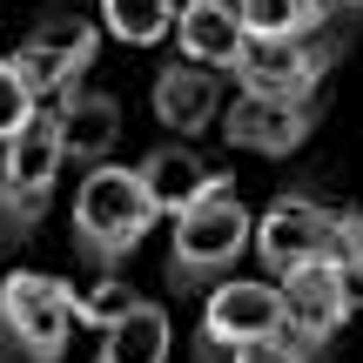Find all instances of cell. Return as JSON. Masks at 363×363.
<instances>
[{
	"label": "cell",
	"mask_w": 363,
	"mask_h": 363,
	"mask_svg": "<svg viewBox=\"0 0 363 363\" xmlns=\"http://www.w3.org/2000/svg\"><path fill=\"white\" fill-rule=\"evenodd\" d=\"M155 229V208H148L142 182L128 162H101V169H81L74 208H67V235H74V256L88 269L115 276L121 262H135L142 235Z\"/></svg>",
	"instance_id": "6da1fadb"
},
{
	"label": "cell",
	"mask_w": 363,
	"mask_h": 363,
	"mask_svg": "<svg viewBox=\"0 0 363 363\" xmlns=\"http://www.w3.org/2000/svg\"><path fill=\"white\" fill-rule=\"evenodd\" d=\"M249 229H256V216H249L242 195H235V175L222 169L216 189L169 222V289L175 296L216 289L222 276L249 256Z\"/></svg>",
	"instance_id": "7a4b0ae2"
},
{
	"label": "cell",
	"mask_w": 363,
	"mask_h": 363,
	"mask_svg": "<svg viewBox=\"0 0 363 363\" xmlns=\"http://www.w3.org/2000/svg\"><path fill=\"white\" fill-rule=\"evenodd\" d=\"M74 343V283L48 269L0 276V363H61Z\"/></svg>",
	"instance_id": "3957f363"
},
{
	"label": "cell",
	"mask_w": 363,
	"mask_h": 363,
	"mask_svg": "<svg viewBox=\"0 0 363 363\" xmlns=\"http://www.w3.org/2000/svg\"><path fill=\"white\" fill-rule=\"evenodd\" d=\"M343 229H350V208H330V202H316V195H276L256 216V229H249V249H256L262 276L283 283L303 262L343 256Z\"/></svg>",
	"instance_id": "277c9868"
},
{
	"label": "cell",
	"mask_w": 363,
	"mask_h": 363,
	"mask_svg": "<svg viewBox=\"0 0 363 363\" xmlns=\"http://www.w3.org/2000/svg\"><path fill=\"white\" fill-rule=\"evenodd\" d=\"M7 61H13V74L27 81L34 108H54L61 94L88 88L94 61H101V27L81 21V13H48V21H40Z\"/></svg>",
	"instance_id": "5b68a950"
},
{
	"label": "cell",
	"mask_w": 363,
	"mask_h": 363,
	"mask_svg": "<svg viewBox=\"0 0 363 363\" xmlns=\"http://www.w3.org/2000/svg\"><path fill=\"white\" fill-rule=\"evenodd\" d=\"M61 148H54L48 115L21 135V142L0 148V256L21 249L27 235L40 229V216L54 208V182H61Z\"/></svg>",
	"instance_id": "8992f818"
},
{
	"label": "cell",
	"mask_w": 363,
	"mask_h": 363,
	"mask_svg": "<svg viewBox=\"0 0 363 363\" xmlns=\"http://www.w3.org/2000/svg\"><path fill=\"white\" fill-rule=\"evenodd\" d=\"M283 330V296L269 276H222L195 316V363H229L242 343Z\"/></svg>",
	"instance_id": "52a82bcc"
},
{
	"label": "cell",
	"mask_w": 363,
	"mask_h": 363,
	"mask_svg": "<svg viewBox=\"0 0 363 363\" xmlns=\"http://www.w3.org/2000/svg\"><path fill=\"white\" fill-rule=\"evenodd\" d=\"M343 61V40H249L242 61L229 67L235 94H262V101H316L330 67Z\"/></svg>",
	"instance_id": "ba28073f"
},
{
	"label": "cell",
	"mask_w": 363,
	"mask_h": 363,
	"mask_svg": "<svg viewBox=\"0 0 363 363\" xmlns=\"http://www.w3.org/2000/svg\"><path fill=\"white\" fill-rule=\"evenodd\" d=\"M276 296H283V330L303 343V350L323 357V343L357 316V276L343 269V256L303 262V269H289L283 283H276Z\"/></svg>",
	"instance_id": "9c48e42d"
},
{
	"label": "cell",
	"mask_w": 363,
	"mask_h": 363,
	"mask_svg": "<svg viewBox=\"0 0 363 363\" xmlns=\"http://www.w3.org/2000/svg\"><path fill=\"white\" fill-rule=\"evenodd\" d=\"M323 121V101H262V94H235L222 101V142L242 155H296Z\"/></svg>",
	"instance_id": "30bf717a"
},
{
	"label": "cell",
	"mask_w": 363,
	"mask_h": 363,
	"mask_svg": "<svg viewBox=\"0 0 363 363\" xmlns=\"http://www.w3.org/2000/svg\"><path fill=\"white\" fill-rule=\"evenodd\" d=\"M54 128V148H61V162H81V169H101V162H115V142H121V101L101 88H74L61 94L54 108H40Z\"/></svg>",
	"instance_id": "8fae6325"
},
{
	"label": "cell",
	"mask_w": 363,
	"mask_h": 363,
	"mask_svg": "<svg viewBox=\"0 0 363 363\" xmlns=\"http://www.w3.org/2000/svg\"><path fill=\"white\" fill-rule=\"evenodd\" d=\"M148 108H155L162 128H175L189 142V135L222 121V74H208L195 61H162L155 81H148Z\"/></svg>",
	"instance_id": "7c38bea8"
},
{
	"label": "cell",
	"mask_w": 363,
	"mask_h": 363,
	"mask_svg": "<svg viewBox=\"0 0 363 363\" xmlns=\"http://www.w3.org/2000/svg\"><path fill=\"white\" fill-rule=\"evenodd\" d=\"M128 169H135V182H142V195H148V208H155V222H162V216L175 222L182 208L202 202V195L216 189V175H222V169H208L189 142H155L142 162H128Z\"/></svg>",
	"instance_id": "4fadbf2b"
},
{
	"label": "cell",
	"mask_w": 363,
	"mask_h": 363,
	"mask_svg": "<svg viewBox=\"0 0 363 363\" xmlns=\"http://www.w3.org/2000/svg\"><path fill=\"white\" fill-rule=\"evenodd\" d=\"M175 48H182V61L208 67V74H229L249 48L242 21H235V0H195V7H182L175 13Z\"/></svg>",
	"instance_id": "5bb4252c"
},
{
	"label": "cell",
	"mask_w": 363,
	"mask_h": 363,
	"mask_svg": "<svg viewBox=\"0 0 363 363\" xmlns=\"http://www.w3.org/2000/svg\"><path fill=\"white\" fill-rule=\"evenodd\" d=\"M169 350H175V330L155 296H142L115 330L94 337V363H169Z\"/></svg>",
	"instance_id": "9a60e30c"
},
{
	"label": "cell",
	"mask_w": 363,
	"mask_h": 363,
	"mask_svg": "<svg viewBox=\"0 0 363 363\" xmlns=\"http://www.w3.org/2000/svg\"><path fill=\"white\" fill-rule=\"evenodd\" d=\"M235 21L249 40H310L323 34V0H235Z\"/></svg>",
	"instance_id": "2e32d148"
},
{
	"label": "cell",
	"mask_w": 363,
	"mask_h": 363,
	"mask_svg": "<svg viewBox=\"0 0 363 363\" xmlns=\"http://www.w3.org/2000/svg\"><path fill=\"white\" fill-rule=\"evenodd\" d=\"M101 40L115 34L121 48H155L162 34H175V7L169 0H101Z\"/></svg>",
	"instance_id": "e0dca14e"
},
{
	"label": "cell",
	"mask_w": 363,
	"mask_h": 363,
	"mask_svg": "<svg viewBox=\"0 0 363 363\" xmlns=\"http://www.w3.org/2000/svg\"><path fill=\"white\" fill-rule=\"evenodd\" d=\"M142 303V289H128L121 276H101V283H88V289H74V330H115L121 316Z\"/></svg>",
	"instance_id": "ac0fdd59"
},
{
	"label": "cell",
	"mask_w": 363,
	"mask_h": 363,
	"mask_svg": "<svg viewBox=\"0 0 363 363\" xmlns=\"http://www.w3.org/2000/svg\"><path fill=\"white\" fill-rule=\"evenodd\" d=\"M34 121H40V108H34V94H27V81L13 74V61H0V148L21 142Z\"/></svg>",
	"instance_id": "d6986e66"
},
{
	"label": "cell",
	"mask_w": 363,
	"mask_h": 363,
	"mask_svg": "<svg viewBox=\"0 0 363 363\" xmlns=\"http://www.w3.org/2000/svg\"><path fill=\"white\" fill-rule=\"evenodd\" d=\"M229 363H316V350H303L289 330H269V337H256V343H242Z\"/></svg>",
	"instance_id": "ffe728a7"
},
{
	"label": "cell",
	"mask_w": 363,
	"mask_h": 363,
	"mask_svg": "<svg viewBox=\"0 0 363 363\" xmlns=\"http://www.w3.org/2000/svg\"><path fill=\"white\" fill-rule=\"evenodd\" d=\"M343 269L357 276V296H363V208L350 216V229H343Z\"/></svg>",
	"instance_id": "44dd1931"
},
{
	"label": "cell",
	"mask_w": 363,
	"mask_h": 363,
	"mask_svg": "<svg viewBox=\"0 0 363 363\" xmlns=\"http://www.w3.org/2000/svg\"><path fill=\"white\" fill-rule=\"evenodd\" d=\"M169 7H175V13H182V7H195V0H169Z\"/></svg>",
	"instance_id": "7402d4cb"
},
{
	"label": "cell",
	"mask_w": 363,
	"mask_h": 363,
	"mask_svg": "<svg viewBox=\"0 0 363 363\" xmlns=\"http://www.w3.org/2000/svg\"><path fill=\"white\" fill-rule=\"evenodd\" d=\"M357 310H363V296H357Z\"/></svg>",
	"instance_id": "603a6c76"
}]
</instances>
